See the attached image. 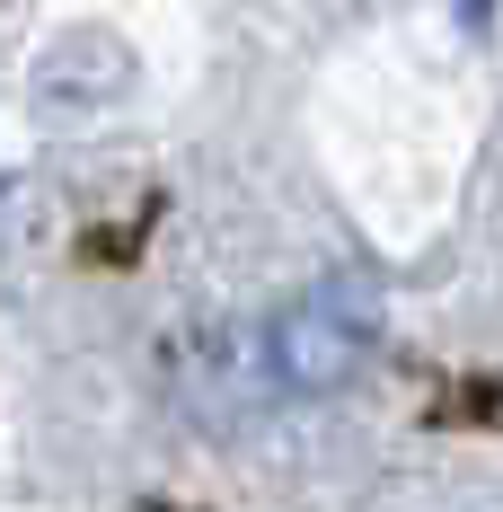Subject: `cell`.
<instances>
[{"mask_svg": "<svg viewBox=\"0 0 503 512\" xmlns=\"http://www.w3.org/2000/svg\"><path fill=\"white\" fill-rule=\"evenodd\" d=\"M371 318H380V292L353 283V274H327L318 292H301L274 318V380L301 389V398L345 389L362 371V354H371Z\"/></svg>", "mask_w": 503, "mask_h": 512, "instance_id": "6da1fadb", "label": "cell"}]
</instances>
